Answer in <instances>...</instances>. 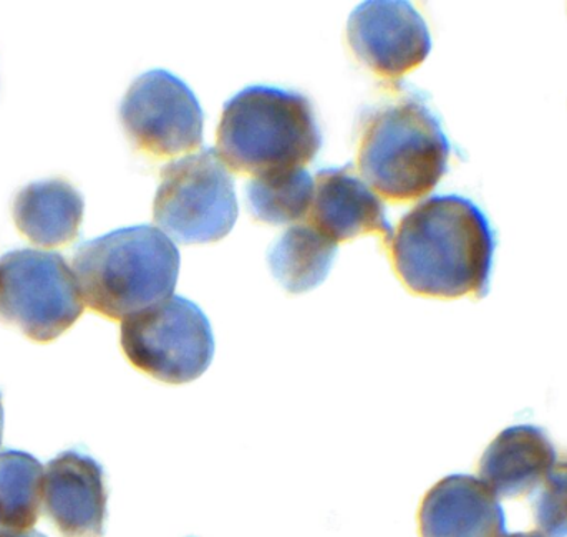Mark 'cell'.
I'll return each instance as SVG.
<instances>
[{"label":"cell","instance_id":"cell-9","mask_svg":"<svg viewBox=\"0 0 567 537\" xmlns=\"http://www.w3.org/2000/svg\"><path fill=\"white\" fill-rule=\"evenodd\" d=\"M350 49L382 79L399 80L425 62L432 35L419 10L406 0H367L350 13Z\"/></svg>","mask_w":567,"mask_h":537},{"label":"cell","instance_id":"cell-8","mask_svg":"<svg viewBox=\"0 0 567 537\" xmlns=\"http://www.w3.org/2000/svg\"><path fill=\"white\" fill-rule=\"evenodd\" d=\"M120 122L136 149L173 158L203 145L205 113L195 92L168 70H150L130 85Z\"/></svg>","mask_w":567,"mask_h":537},{"label":"cell","instance_id":"cell-15","mask_svg":"<svg viewBox=\"0 0 567 537\" xmlns=\"http://www.w3.org/2000/svg\"><path fill=\"white\" fill-rule=\"evenodd\" d=\"M337 245L312 226H292L269 248L268 265L289 293L316 289L329 276Z\"/></svg>","mask_w":567,"mask_h":537},{"label":"cell","instance_id":"cell-2","mask_svg":"<svg viewBox=\"0 0 567 537\" xmlns=\"http://www.w3.org/2000/svg\"><path fill=\"white\" fill-rule=\"evenodd\" d=\"M179 262L178 248L162 229L140 225L83 242L72 269L85 306L125 320L173 297Z\"/></svg>","mask_w":567,"mask_h":537},{"label":"cell","instance_id":"cell-18","mask_svg":"<svg viewBox=\"0 0 567 537\" xmlns=\"http://www.w3.org/2000/svg\"><path fill=\"white\" fill-rule=\"evenodd\" d=\"M533 512L543 535L567 537V463L556 465L555 472L539 488Z\"/></svg>","mask_w":567,"mask_h":537},{"label":"cell","instance_id":"cell-3","mask_svg":"<svg viewBox=\"0 0 567 537\" xmlns=\"http://www.w3.org/2000/svg\"><path fill=\"white\" fill-rule=\"evenodd\" d=\"M322 148L312 102L278 86L252 85L225 103L218 149L236 173L303 168Z\"/></svg>","mask_w":567,"mask_h":537},{"label":"cell","instance_id":"cell-7","mask_svg":"<svg viewBox=\"0 0 567 537\" xmlns=\"http://www.w3.org/2000/svg\"><path fill=\"white\" fill-rule=\"evenodd\" d=\"M83 310L75 273L59 252L13 249L0 258V320L33 342L59 339Z\"/></svg>","mask_w":567,"mask_h":537},{"label":"cell","instance_id":"cell-13","mask_svg":"<svg viewBox=\"0 0 567 537\" xmlns=\"http://www.w3.org/2000/svg\"><path fill=\"white\" fill-rule=\"evenodd\" d=\"M558 465L555 445L538 426L506 428L480 462L482 482L498 498H523L545 485Z\"/></svg>","mask_w":567,"mask_h":537},{"label":"cell","instance_id":"cell-1","mask_svg":"<svg viewBox=\"0 0 567 537\" xmlns=\"http://www.w3.org/2000/svg\"><path fill=\"white\" fill-rule=\"evenodd\" d=\"M495 249V233L475 203L433 196L400 221L392 239L393 269L416 296L483 299Z\"/></svg>","mask_w":567,"mask_h":537},{"label":"cell","instance_id":"cell-17","mask_svg":"<svg viewBox=\"0 0 567 537\" xmlns=\"http://www.w3.org/2000/svg\"><path fill=\"white\" fill-rule=\"evenodd\" d=\"M313 178L303 168L262 173L246 186V205L256 221L289 225L312 206Z\"/></svg>","mask_w":567,"mask_h":537},{"label":"cell","instance_id":"cell-19","mask_svg":"<svg viewBox=\"0 0 567 537\" xmlns=\"http://www.w3.org/2000/svg\"><path fill=\"white\" fill-rule=\"evenodd\" d=\"M0 537H47L42 535V533L33 531V529H29V531H0Z\"/></svg>","mask_w":567,"mask_h":537},{"label":"cell","instance_id":"cell-5","mask_svg":"<svg viewBox=\"0 0 567 537\" xmlns=\"http://www.w3.org/2000/svg\"><path fill=\"white\" fill-rule=\"evenodd\" d=\"M238 215L235 179L212 146L162 169L153 218L179 245L221 241L235 228Z\"/></svg>","mask_w":567,"mask_h":537},{"label":"cell","instance_id":"cell-12","mask_svg":"<svg viewBox=\"0 0 567 537\" xmlns=\"http://www.w3.org/2000/svg\"><path fill=\"white\" fill-rule=\"evenodd\" d=\"M420 537H505L498 496L475 476L452 475L436 483L419 513Z\"/></svg>","mask_w":567,"mask_h":537},{"label":"cell","instance_id":"cell-14","mask_svg":"<svg viewBox=\"0 0 567 537\" xmlns=\"http://www.w3.org/2000/svg\"><path fill=\"white\" fill-rule=\"evenodd\" d=\"M83 213V196L60 178L23 186L12 208L17 229L42 248H59L72 242L79 236Z\"/></svg>","mask_w":567,"mask_h":537},{"label":"cell","instance_id":"cell-6","mask_svg":"<svg viewBox=\"0 0 567 537\" xmlns=\"http://www.w3.org/2000/svg\"><path fill=\"white\" fill-rule=\"evenodd\" d=\"M120 342L135 369L169 385L199 379L215 357L208 317L193 300L179 296L123 320Z\"/></svg>","mask_w":567,"mask_h":537},{"label":"cell","instance_id":"cell-20","mask_svg":"<svg viewBox=\"0 0 567 537\" xmlns=\"http://www.w3.org/2000/svg\"><path fill=\"white\" fill-rule=\"evenodd\" d=\"M505 537H548L543 535L542 531H532V533H515V535H506Z\"/></svg>","mask_w":567,"mask_h":537},{"label":"cell","instance_id":"cell-11","mask_svg":"<svg viewBox=\"0 0 567 537\" xmlns=\"http://www.w3.org/2000/svg\"><path fill=\"white\" fill-rule=\"evenodd\" d=\"M309 221L336 245L363 235H380L386 241L395 236L382 199L357 178L352 165L317 173Z\"/></svg>","mask_w":567,"mask_h":537},{"label":"cell","instance_id":"cell-10","mask_svg":"<svg viewBox=\"0 0 567 537\" xmlns=\"http://www.w3.org/2000/svg\"><path fill=\"white\" fill-rule=\"evenodd\" d=\"M109 492L105 472L92 456L66 450L50 459L43 509L62 537H103Z\"/></svg>","mask_w":567,"mask_h":537},{"label":"cell","instance_id":"cell-16","mask_svg":"<svg viewBox=\"0 0 567 537\" xmlns=\"http://www.w3.org/2000/svg\"><path fill=\"white\" fill-rule=\"evenodd\" d=\"M42 463L19 450L0 452V526L29 531L40 516L43 495Z\"/></svg>","mask_w":567,"mask_h":537},{"label":"cell","instance_id":"cell-4","mask_svg":"<svg viewBox=\"0 0 567 537\" xmlns=\"http://www.w3.org/2000/svg\"><path fill=\"white\" fill-rule=\"evenodd\" d=\"M450 152L449 138L425 100L406 95L367 118L357 165L383 198L415 202L432 193L446 175Z\"/></svg>","mask_w":567,"mask_h":537},{"label":"cell","instance_id":"cell-21","mask_svg":"<svg viewBox=\"0 0 567 537\" xmlns=\"http://www.w3.org/2000/svg\"><path fill=\"white\" fill-rule=\"evenodd\" d=\"M3 436V406H2V393H0V445H2Z\"/></svg>","mask_w":567,"mask_h":537}]
</instances>
